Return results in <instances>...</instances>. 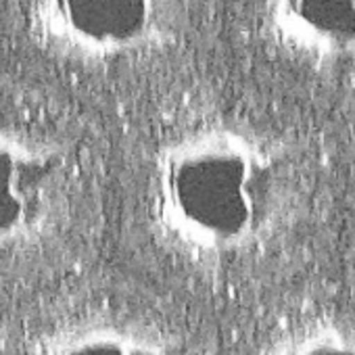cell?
<instances>
[{"label": "cell", "instance_id": "1", "mask_svg": "<svg viewBox=\"0 0 355 355\" xmlns=\"http://www.w3.org/2000/svg\"><path fill=\"white\" fill-rule=\"evenodd\" d=\"M284 153L259 130L211 119L157 150L148 214L159 241L199 266H228L263 251L293 209Z\"/></svg>", "mask_w": 355, "mask_h": 355}, {"label": "cell", "instance_id": "2", "mask_svg": "<svg viewBox=\"0 0 355 355\" xmlns=\"http://www.w3.org/2000/svg\"><path fill=\"white\" fill-rule=\"evenodd\" d=\"M193 0H28L38 42L82 65H113L173 46Z\"/></svg>", "mask_w": 355, "mask_h": 355}, {"label": "cell", "instance_id": "3", "mask_svg": "<svg viewBox=\"0 0 355 355\" xmlns=\"http://www.w3.org/2000/svg\"><path fill=\"white\" fill-rule=\"evenodd\" d=\"M67 195V163L42 140L0 123V255L44 236Z\"/></svg>", "mask_w": 355, "mask_h": 355}, {"label": "cell", "instance_id": "4", "mask_svg": "<svg viewBox=\"0 0 355 355\" xmlns=\"http://www.w3.org/2000/svg\"><path fill=\"white\" fill-rule=\"evenodd\" d=\"M268 38L305 65H355V0H259Z\"/></svg>", "mask_w": 355, "mask_h": 355}, {"label": "cell", "instance_id": "5", "mask_svg": "<svg viewBox=\"0 0 355 355\" xmlns=\"http://www.w3.org/2000/svg\"><path fill=\"white\" fill-rule=\"evenodd\" d=\"M40 355H175V347L134 320H86L57 330Z\"/></svg>", "mask_w": 355, "mask_h": 355}, {"label": "cell", "instance_id": "6", "mask_svg": "<svg viewBox=\"0 0 355 355\" xmlns=\"http://www.w3.org/2000/svg\"><path fill=\"white\" fill-rule=\"evenodd\" d=\"M259 355H355V313L318 311L274 332Z\"/></svg>", "mask_w": 355, "mask_h": 355}]
</instances>
